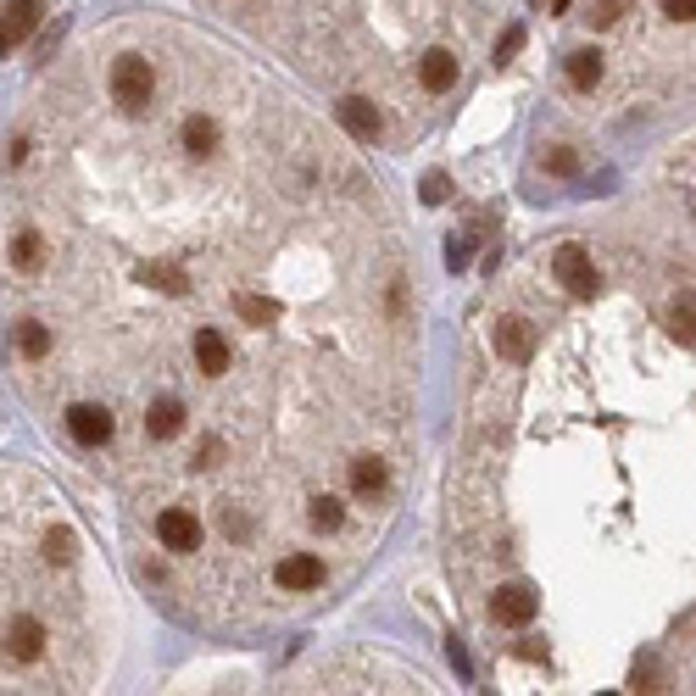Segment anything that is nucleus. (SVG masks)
<instances>
[{"label":"nucleus","mask_w":696,"mask_h":696,"mask_svg":"<svg viewBox=\"0 0 696 696\" xmlns=\"http://www.w3.org/2000/svg\"><path fill=\"white\" fill-rule=\"evenodd\" d=\"M151 89H157V73H151L146 57H117V67H112V101L123 112H146Z\"/></svg>","instance_id":"1"},{"label":"nucleus","mask_w":696,"mask_h":696,"mask_svg":"<svg viewBox=\"0 0 696 696\" xmlns=\"http://www.w3.org/2000/svg\"><path fill=\"white\" fill-rule=\"evenodd\" d=\"M551 273H557V285H569V296H591L596 290V268H591L585 246H557Z\"/></svg>","instance_id":"2"},{"label":"nucleus","mask_w":696,"mask_h":696,"mask_svg":"<svg viewBox=\"0 0 696 696\" xmlns=\"http://www.w3.org/2000/svg\"><path fill=\"white\" fill-rule=\"evenodd\" d=\"M540 613V596L530 591V585H501L496 596H490V619L496 624H530Z\"/></svg>","instance_id":"3"},{"label":"nucleus","mask_w":696,"mask_h":696,"mask_svg":"<svg viewBox=\"0 0 696 696\" xmlns=\"http://www.w3.org/2000/svg\"><path fill=\"white\" fill-rule=\"evenodd\" d=\"M67 435H73L78 446H107V440H112V412H107V407H89V401L67 407Z\"/></svg>","instance_id":"4"},{"label":"nucleus","mask_w":696,"mask_h":696,"mask_svg":"<svg viewBox=\"0 0 696 696\" xmlns=\"http://www.w3.org/2000/svg\"><path fill=\"white\" fill-rule=\"evenodd\" d=\"M157 540H162L167 551H196V546H201V524H196V513H184V507H167V513L157 519Z\"/></svg>","instance_id":"5"},{"label":"nucleus","mask_w":696,"mask_h":696,"mask_svg":"<svg viewBox=\"0 0 696 696\" xmlns=\"http://www.w3.org/2000/svg\"><path fill=\"white\" fill-rule=\"evenodd\" d=\"M7 652H12L17 663H34V658L45 652V624L28 619V613H17V619L7 624Z\"/></svg>","instance_id":"6"},{"label":"nucleus","mask_w":696,"mask_h":696,"mask_svg":"<svg viewBox=\"0 0 696 696\" xmlns=\"http://www.w3.org/2000/svg\"><path fill=\"white\" fill-rule=\"evenodd\" d=\"M318 585H323V563L312 551H290L278 563V591H318Z\"/></svg>","instance_id":"7"},{"label":"nucleus","mask_w":696,"mask_h":696,"mask_svg":"<svg viewBox=\"0 0 696 696\" xmlns=\"http://www.w3.org/2000/svg\"><path fill=\"white\" fill-rule=\"evenodd\" d=\"M496 351L507 357V362H530L535 357V330L524 318H501L496 323Z\"/></svg>","instance_id":"8"},{"label":"nucleus","mask_w":696,"mask_h":696,"mask_svg":"<svg viewBox=\"0 0 696 696\" xmlns=\"http://www.w3.org/2000/svg\"><path fill=\"white\" fill-rule=\"evenodd\" d=\"M335 112H340V123H346V134H351V139H362V146H368V139H380V107H374V101L346 96Z\"/></svg>","instance_id":"9"},{"label":"nucleus","mask_w":696,"mask_h":696,"mask_svg":"<svg viewBox=\"0 0 696 696\" xmlns=\"http://www.w3.org/2000/svg\"><path fill=\"white\" fill-rule=\"evenodd\" d=\"M418 84H424L430 96H446V89L457 84V57L440 51V45H435V51H424V62H418Z\"/></svg>","instance_id":"10"},{"label":"nucleus","mask_w":696,"mask_h":696,"mask_svg":"<svg viewBox=\"0 0 696 696\" xmlns=\"http://www.w3.org/2000/svg\"><path fill=\"white\" fill-rule=\"evenodd\" d=\"M196 362H201V374H228V362H235V351H228V340L217 330H196Z\"/></svg>","instance_id":"11"},{"label":"nucleus","mask_w":696,"mask_h":696,"mask_svg":"<svg viewBox=\"0 0 696 696\" xmlns=\"http://www.w3.org/2000/svg\"><path fill=\"white\" fill-rule=\"evenodd\" d=\"M184 151H190V157H212L217 151V123L207 117V112H190V117H184Z\"/></svg>","instance_id":"12"},{"label":"nucleus","mask_w":696,"mask_h":696,"mask_svg":"<svg viewBox=\"0 0 696 696\" xmlns=\"http://www.w3.org/2000/svg\"><path fill=\"white\" fill-rule=\"evenodd\" d=\"M39 28V0H7V51Z\"/></svg>","instance_id":"13"},{"label":"nucleus","mask_w":696,"mask_h":696,"mask_svg":"<svg viewBox=\"0 0 696 696\" xmlns=\"http://www.w3.org/2000/svg\"><path fill=\"white\" fill-rule=\"evenodd\" d=\"M669 323H674V340L680 346H696V290H680L669 301Z\"/></svg>","instance_id":"14"},{"label":"nucleus","mask_w":696,"mask_h":696,"mask_svg":"<svg viewBox=\"0 0 696 696\" xmlns=\"http://www.w3.org/2000/svg\"><path fill=\"white\" fill-rule=\"evenodd\" d=\"M235 312H240V323H251V330H268V323H278V301H268V296H257V290H240V296H235Z\"/></svg>","instance_id":"15"},{"label":"nucleus","mask_w":696,"mask_h":696,"mask_svg":"<svg viewBox=\"0 0 696 696\" xmlns=\"http://www.w3.org/2000/svg\"><path fill=\"white\" fill-rule=\"evenodd\" d=\"M146 430H151L157 440H173V435L184 430V407H178L173 396H162V401H157V407L146 412Z\"/></svg>","instance_id":"16"},{"label":"nucleus","mask_w":696,"mask_h":696,"mask_svg":"<svg viewBox=\"0 0 696 696\" xmlns=\"http://www.w3.org/2000/svg\"><path fill=\"white\" fill-rule=\"evenodd\" d=\"M385 480H390V474H385L380 457H357V462H351V490H357V496H380Z\"/></svg>","instance_id":"17"},{"label":"nucleus","mask_w":696,"mask_h":696,"mask_svg":"<svg viewBox=\"0 0 696 696\" xmlns=\"http://www.w3.org/2000/svg\"><path fill=\"white\" fill-rule=\"evenodd\" d=\"M139 278H146V285H157L162 296H184V290H190L184 268H173V262H146V268H139Z\"/></svg>","instance_id":"18"},{"label":"nucleus","mask_w":696,"mask_h":696,"mask_svg":"<svg viewBox=\"0 0 696 696\" xmlns=\"http://www.w3.org/2000/svg\"><path fill=\"white\" fill-rule=\"evenodd\" d=\"M569 84L574 89H596L601 84V57L596 51H574L569 57Z\"/></svg>","instance_id":"19"},{"label":"nucleus","mask_w":696,"mask_h":696,"mask_svg":"<svg viewBox=\"0 0 696 696\" xmlns=\"http://www.w3.org/2000/svg\"><path fill=\"white\" fill-rule=\"evenodd\" d=\"M51 330H45V323H23V330H17V351L28 357V362H39V357H51Z\"/></svg>","instance_id":"20"},{"label":"nucleus","mask_w":696,"mask_h":696,"mask_svg":"<svg viewBox=\"0 0 696 696\" xmlns=\"http://www.w3.org/2000/svg\"><path fill=\"white\" fill-rule=\"evenodd\" d=\"M312 524H318V530H340V524H346V501H340V496H318V501H312Z\"/></svg>","instance_id":"21"},{"label":"nucleus","mask_w":696,"mask_h":696,"mask_svg":"<svg viewBox=\"0 0 696 696\" xmlns=\"http://www.w3.org/2000/svg\"><path fill=\"white\" fill-rule=\"evenodd\" d=\"M73 551H78L73 530H51V535H45V557H51V563H73Z\"/></svg>","instance_id":"22"},{"label":"nucleus","mask_w":696,"mask_h":696,"mask_svg":"<svg viewBox=\"0 0 696 696\" xmlns=\"http://www.w3.org/2000/svg\"><path fill=\"white\" fill-rule=\"evenodd\" d=\"M12 268H23V273L39 268V235H17L12 240Z\"/></svg>","instance_id":"23"},{"label":"nucleus","mask_w":696,"mask_h":696,"mask_svg":"<svg viewBox=\"0 0 696 696\" xmlns=\"http://www.w3.org/2000/svg\"><path fill=\"white\" fill-rule=\"evenodd\" d=\"M630 7H635V0H596V7H591V23H596V28H613Z\"/></svg>","instance_id":"24"},{"label":"nucleus","mask_w":696,"mask_h":696,"mask_svg":"<svg viewBox=\"0 0 696 696\" xmlns=\"http://www.w3.org/2000/svg\"><path fill=\"white\" fill-rule=\"evenodd\" d=\"M546 167H551V173H557V178H574V173H580V157H574V151H569V146H557V151H551V157H546Z\"/></svg>","instance_id":"25"},{"label":"nucleus","mask_w":696,"mask_h":696,"mask_svg":"<svg viewBox=\"0 0 696 696\" xmlns=\"http://www.w3.org/2000/svg\"><path fill=\"white\" fill-rule=\"evenodd\" d=\"M524 51V28H507L501 39H496V62H513Z\"/></svg>","instance_id":"26"},{"label":"nucleus","mask_w":696,"mask_h":696,"mask_svg":"<svg viewBox=\"0 0 696 696\" xmlns=\"http://www.w3.org/2000/svg\"><path fill=\"white\" fill-rule=\"evenodd\" d=\"M446 196H451V184H446V173H430V178H424V201H430V207H440Z\"/></svg>","instance_id":"27"},{"label":"nucleus","mask_w":696,"mask_h":696,"mask_svg":"<svg viewBox=\"0 0 696 696\" xmlns=\"http://www.w3.org/2000/svg\"><path fill=\"white\" fill-rule=\"evenodd\" d=\"M663 12H669L674 23H691V17H696V0H663Z\"/></svg>","instance_id":"28"},{"label":"nucleus","mask_w":696,"mask_h":696,"mask_svg":"<svg viewBox=\"0 0 696 696\" xmlns=\"http://www.w3.org/2000/svg\"><path fill=\"white\" fill-rule=\"evenodd\" d=\"M446 658H451V669H457L462 680H469V652H462V641H451V646H446Z\"/></svg>","instance_id":"29"},{"label":"nucleus","mask_w":696,"mask_h":696,"mask_svg":"<svg viewBox=\"0 0 696 696\" xmlns=\"http://www.w3.org/2000/svg\"><path fill=\"white\" fill-rule=\"evenodd\" d=\"M446 262H451V268H462V262H469V240H457V235H451V246H446Z\"/></svg>","instance_id":"30"},{"label":"nucleus","mask_w":696,"mask_h":696,"mask_svg":"<svg viewBox=\"0 0 696 696\" xmlns=\"http://www.w3.org/2000/svg\"><path fill=\"white\" fill-rule=\"evenodd\" d=\"M23 157H28V139H12V146H7V162H12V167H17V162H23Z\"/></svg>","instance_id":"31"},{"label":"nucleus","mask_w":696,"mask_h":696,"mask_svg":"<svg viewBox=\"0 0 696 696\" xmlns=\"http://www.w3.org/2000/svg\"><path fill=\"white\" fill-rule=\"evenodd\" d=\"M540 12H569V0H535Z\"/></svg>","instance_id":"32"}]
</instances>
